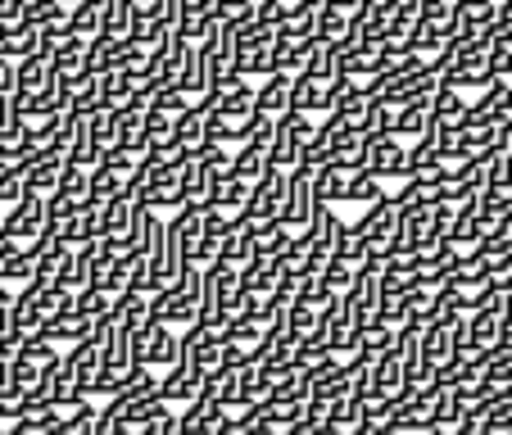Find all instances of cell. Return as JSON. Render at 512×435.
Returning <instances> with one entry per match:
<instances>
[{"instance_id":"cell-6","label":"cell","mask_w":512,"mask_h":435,"mask_svg":"<svg viewBox=\"0 0 512 435\" xmlns=\"http://www.w3.org/2000/svg\"><path fill=\"white\" fill-rule=\"evenodd\" d=\"M41 227H46V200H41V195H23V200H14L10 209H5V236H10V241L28 245Z\"/></svg>"},{"instance_id":"cell-15","label":"cell","mask_w":512,"mask_h":435,"mask_svg":"<svg viewBox=\"0 0 512 435\" xmlns=\"http://www.w3.org/2000/svg\"><path fill=\"white\" fill-rule=\"evenodd\" d=\"M349 37V10H336L322 0L318 10H313V41H327V46H340Z\"/></svg>"},{"instance_id":"cell-31","label":"cell","mask_w":512,"mask_h":435,"mask_svg":"<svg viewBox=\"0 0 512 435\" xmlns=\"http://www.w3.org/2000/svg\"><path fill=\"white\" fill-rule=\"evenodd\" d=\"M23 168H0V209H10L14 200H23Z\"/></svg>"},{"instance_id":"cell-33","label":"cell","mask_w":512,"mask_h":435,"mask_svg":"<svg viewBox=\"0 0 512 435\" xmlns=\"http://www.w3.org/2000/svg\"><path fill=\"white\" fill-rule=\"evenodd\" d=\"M494 23H499V28H512V0H499V10H494Z\"/></svg>"},{"instance_id":"cell-26","label":"cell","mask_w":512,"mask_h":435,"mask_svg":"<svg viewBox=\"0 0 512 435\" xmlns=\"http://www.w3.org/2000/svg\"><path fill=\"white\" fill-rule=\"evenodd\" d=\"M358 417H363V399H358L354 390H345L340 399H331V404H327V422H336L340 431H349Z\"/></svg>"},{"instance_id":"cell-32","label":"cell","mask_w":512,"mask_h":435,"mask_svg":"<svg viewBox=\"0 0 512 435\" xmlns=\"http://www.w3.org/2000/svg\"><path fill=\"white\" fill-rule=\"evenodd\" d=\"M150 105H155L159 114H182V109L191 105V96H186L182 87H159V91H155V100H150Z\"/></svg>"},{"instance_id":"cell-13","label":"cell","mask_w":512,"mask_h":435,"mask_svg":"<svg viewBox=\"0 0 512 435\" xmlns=\"http://www.w3.org/2000/svg\"><path fill=\"white\" fill-rule=\"evenodd\" d=\"M368 145H372V136H363V132H349L345 141L331 150V159H327V168H336V173H363L368 168Z\"/></svg>"},{"instance_id":"cell-11","label":"cell","mask_w":512,"mask_h":435,"mask_svg":"<svg viewBox=\"0 0 512 435\" xmlns=\"http://www.w3.org/2000/svg\"><path fill=\"white\" fill-rule=\"evenodd\" d=\"M96 327V322H87V318H78L73 309H59V313H50V318H41V336L46 340H55V345H78L87 331Z\"/></svg>"},{"instance_id":"cell-17","label":"cell","mask_w":512,"mask_h":435,"mask_svg":"<svg viewBox=\"0 0 512 435\" xmlns=\"http://www.w3.org/2000/svg\"><path fill=\"white\" fill-rule=\"evenodd\" d=\"M431 127V100H404L395 109V136L399 141H417Z\"/></svg>"},{"instance_id":"cell-3","label":"cell","mask_w":512,"mask_h":435,"mask_svg":"<svg viewBox=\"0 0 512 435\" xmlns=\"http://www.w3.org/2000/svg\"><path fill=\"white\" fill-rule=\"evenodd\" d=\"M55 363H59V345H55V340H46L41 331H28V336L19 340V349H14V363H10L14 386L32 390L50 368H55Z\"/></svg>"},{"instance_id":"cell-29","label":"cell","mask_w":512,"mask_h":435,"mask_svg":"<svg viewBox=\"0 0 512 435\" xmlns=\"http://www.w3.org/2000/svg\"><path fill=\"white\" fill-rule=\"evenodd\" d=\"M78 204H82L78 195H68L64 186H55V191L46 195V227H59V223H64V218H68V213L78 209Z\"/></svg>"},{"instance_id":"cell-20","label":"cell","mask_w":512,"mask_h":435,"mask_svg":"<svg viewBox=\"0 0 512 435\" xmlns=\"http://www.w3.org/2000/svg\"><path fill=\"white\" fill-rule=\"evenodd\" d=\"M173 136L186 145V155H191L195 145H200L204 136H209V132H204V109L195 105V100L182 109V114H173Z\"/></svg>"},{"instance_id":"cell-16","label":"cell","mask_w":512,"mask_h":435,"mask_svg":"<svg viewBox=\"0 0 512 435\" xmlns=\"http://www.w3.org/2000/svg\"><path fill=\"white\" fill-rule=\"evenodd\" d=\"M290 78H295V73H268L263 87H254V105H259V114L277 118L281 109L290 105Z\"/></svg>"},{"instance_id":"cell-10","label":"cell","mask_w":512,"mask_h":435,"mask_svg":"<svg viewBox=\"0 0 512 435\" xmlns=\"http://www.w3.org/2000/svg\"><path fill=\"white\" fill-rule=\"evenodd\" d=\"M195 309H200V300H186L182 290H173V286H164L155 300H150V318L168 322V327H191Z\"/></svg>"},{"instance_id":"cell-28","label":"cell","mask_w":512,"mask_h":435,"mask_svg":"<svg viewBox=\"0 0 512 435\" xmlns=\"http://www.w3.org/2000/svg\"><path fill=\"white\" fill-rule=\"evenodd\" d=\"M173 136V114H159L155 105L141 114V145H155V141H168Z\"/></svg>"},{"instance_id":"cell-2","label":"cell","mask_w":512,"mask_h":435,"mask_svg":"<svg viewBox=\"0 0 512 435\" xmlns=\"http://www.w3.org/2000/svg\"><path fill=\"white\" fill-rule=\"evenodd\" d=\"M132 358L141 368H168V363L182 358V340H177V331L168 322L145 318L141 327H132Z\"/></svg>"},{"instance_id":"cell-27","label":"cell","mask_w":512,"mask_h":435,"mask_svg":"<svg viewBox=\"0 0 512 435\" xmlns=\"http://www.w3.org/2000/svg\"><path fill=\"white\" fill-rule=\"evenodd\" d=\"M354 272H358V268H349L345 259H327V263L318 268V277H322V286H327L331 295H345V290L354 286Z\"/></svg>"},{"instance_id":"cell-35","label":"cell","mask_w":512,"mask_h":435,"mask_svg":"<svg viewBox=\"0 0 512 435\" xmlns=\"http://www.w3.org/2000/svg\"><path fill=\"white\" fill-rule=\"evenodd\" d=\"M422 435H449V431H445V426H431V431H422Z\"/></svg>"},{"instance_id":"cell-36","label":"cell","mask_w":512,"mask_h":435,"mask_svg":"<svg viewBox=\"0 0 512 435\" xmlns=\"http://www.w3.org/2000/svg\"><path fill=\"white\" fill-rule=\"evenodd\" d=\"M0 241H5V209H0Z\"/></svg>"},{"instance_id":"cell-18","label":"cell","mask_w":512,"mask_h":435,"mask_svg":"<svg viewBox=\"0 0 512 435\" xmlns=\"http://www.w3.org/2000/svg\"><path fill=\"white\" fill-rule=\"evenodd\" d=\"M32 277V254H28V245L23 241H0V281H28Z\"/></svg>"},{"instance_id":"cell-21","label":"cell","mask_w":512,"mask_h":435,"mask_svg":"<svg viewBox=\"0 0 512 435\" xmlns=\"http://www.w3.org/2000/svg\"><path fill=\"white\" fill-rule=\"evenodd\" d=\"M109 309H114V295H109V290H100V286H82L78 295H73V313H78V318H87V322H100Z\"/></svg>"},{"instance_id":"cell-23","label":"cell","mask_w":512,"mask_h":435,"mask_svg":"<svg viewBox=\"0 0 512 435\" xmlns=\"http://www.w3.org/2000/svg\"><path fill=\"white\" fill-rule=\"evenodd\" d=\"M100 14H105L100 0H78L73 14H68V28L78 32V37H100Z\"/></svg>"},{"instance_id":"cell-4","label":"cell","mask_w":512,"mask_h":435,"mask_svg":"<svg viewBox=\"0 0 512 435\" xmlns=\"http://www.w3.org/2000/svg\"><path fill=\"white\" fill-rule=\"evenodd\" d=\"M313 173L318 168H290L286 177V195H281V209H277V223L290 227V232H304L313 218V209H318V200H313Z\"/></svg>"},{"instance_id":"cell-14","label":"cell","mask_w":512,"mask_h":435,"mask_svg":"<svg viewBox=\"0 0 512 435\" xmlns=\"http://www.w3.org/2000/svg\"><path fill=\"white\" fill-rule=\"evenodd\" d=\"M59 173H64V159H46V155L28 159V164H23V191L46 200V195L59 186Z\"/></svg>"},{"instance_id":"cell-19","label":"cell","mask_w":512,"mask_h":435,"mask_svg":"<svg viewBox=\"0 0 512 435\" xmlns=\"http://www.w3.org/2000/svg\"><path fill=\"white\" fill-rule=\"evenodd\" d=\"M41 46V28L37 23H14V28H0V50L5 59H23Z\"/></svg>"},{"instance_id":"cell-1","label":"cell","mask_w":512,"mask_h":435,"mask_svg":"<svg viewBox=\"0 0 512 435\" xmlns=\"http://www.w3.org/2000/svg\"><path fill=\"white\" fill-rule=\"evenodd\" d=\"M313 118L304 114V109H281L277 118H272V145H268V164L272 168H300V159H304V145H309V136H313Z\"/></svg>"},{"instance_id":"cell-24","label":"cell","mask_w":512,"mask_h":435,"mask_svg":"<svg viewBox=\"0 0 512 435\" xmlns=\"http://www.w3.org/2000/svg\"><path fill=\"white\" fill-rule=\"evenodd\" d=\"M118 59V37H91L87 59H82V73H105Z\"/></svg>"},{"instance_id":"cell-8","label":"cell","mask_w":512,"mask_h":435,"mask_svg":"<svg viewBox=\"0 0 512 435\" xmlns=\"http://www.w3.org/2000/svg\"><path fill=\"white\" fill-rule=\"evenodd\" d=\"M449 241L458 245V250H472V245H481V200H458L454 213H449Z\"/></svg>"},{"instance_id":"cell-7","label":"cell","mask_w":512,"mask_h":435,"mask_svg":"<svg viewBox=\"0 0 512 435\" xmlns=\"http://www.w3.org/2000/svg\"><path fill=\"white\" fill-rule=\"evenodd\" d=\"M404 164H408V145L399 136H372L368 145V173L381 177V182H395L404 177Z\"/></svg>"},{"instance_id":"cell-22","label":"cell","mask_w":512,"mask_h":435,"mask_svg":"<svg viewBox=\"0 0 512 435\" xmlns=\"http://www.w3.org/2000/svg\"><path fill=\"white\" fill-rule=\"evenodd\" d=\"M381 195H386V186H381V177H372L368 168L363 173H349V182H345V204H377Z\"/></svg>"},{"instance_id":"cell-30","label":"cell","mask_w":512,"mask_h":435,"mask_svg":"<svg viewBox=\"0 0 512 435\" xmlns=\"http://www.w3.org/2000/svg\"><path fill=\"white\" fill-rule=\"evenodd\" d=\"M59 186H64L68 195H78V200H87V195H91V168L64 164V173H59Z\"/></svg>"},{"instance_id":"cell-34","label":"cell","mask_w":512,"mask_h":435,"mask_svg":"<svg viewBox=\"0 0 512 435\" xmlns=\"http://www.w3.org/2000/svg\"><path fill=\"white\" fill-rule=\"evenodd\" d=\"M254 435H281V426H268V422H254Z\"/></svg>"},{"instance_id":"cell-5","label":"cell","mask_w":512,"mask_h":435,"mask_svg":"<svg viewBox=\"0 0 512 435\" xmlns=\"http://www.w3.org/2000/svg\"><path fill=\"white\" fill-rule=\"evenodd\" d=\"M204 386V368L200 363H191V358H177V363H168V372L159 377V395H164V404H191L195 395H200Z\"/></svg>"},{"instance_id":"cell-12","label":"cell","mask_w":512,"mask_h":435,"mask_svg":"<svg viewBox=\"0 0 512 435\" xmlns=\"http://www.w3.org/2000/svg\"><path fill=\"white\" fill-rule=\"evenodd\" d=\"M463 118H467V100H463V91H454V87H435V96H431V123L435 127H445V132H458L463 127Z\"/></svg>"},{"instance_id":"cell-9","label":"cell","mask_w":512,"mask_h":435,"mask_svg":"<svg viewBox=\"0 0 512 435\" xmlns=\"http://www.w3.org/2000/svg\"><path fill=\"white\" fill-rule=\"evenodd\" d=\"M494 0H454V37H481L494 28Z\"/></svg>"},{"instance_id":"cell-25","label":"cell","mask_w":512,"mask_h":435,"mask_svg":"<svg viewBox=\"0 0 512 435\" xmlns=\"http://www.w3.org/2000/svg\"><path fill=\"white\" fill-rule=\"evenodd\" d=\"M141 155L150 159V164H159V168H182L186 159H191V155H186V145L177 141V136H168V141H155V145H145Z\"/></svg>"}]
</instances>
